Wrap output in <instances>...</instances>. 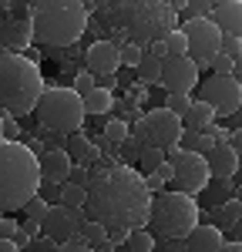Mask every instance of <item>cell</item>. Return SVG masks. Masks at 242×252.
I'll return each instance as SVG.
<instances>
[{"instance_id":"obj_4","label":"cell","mask_w":242,"mask_h":252,"mask_svg":"<svg viewBox=\"0 0 242 252\" xmlns=\"http://www.w3.org/2000/svg\"><path fill=\"white\" fill-rule=\"evenodd\" d=\"M88 14H91V3H81V0H40V3H34V34H37L34 44L47 47V51L71 47L84 34Z\"/></svg>"},{"instance_id":"obj_20","label":"cell","mask_w":242,"mask_h":252,"mask_svg":"<svg viewBox=\"0 0 242 252\" xmlns=\"http://www.w3.org/2000/svg\"><path fill=\"white\" fill-rule=\"evenodd\" d=\"M212 125H215V108H212V104H205V101H195V104H192V111H188V118H185V128L205 135Z\"/></svg>"},{"instance_id":"obj_5","label":"cell","mask_w":242,"mask_h":252,"mask_svg":"<svg viewBox=\"0 0 242 252\" xmlns=\"http://www.w3.org/2000/svg\"><path fill=\"white\" fill-rule=\"evenodd\" d=\"M47 84L40 78V67L27 54H3L0 58V104L10 115H30L37 111Z\"/></svg>"},{"instance_id":"obj_40","label":"cell","mask_w":242,"mask_h":252,"mask_svg":"<svg viewBox=\"0 0 242 252\" xmlns=\"http://www.w3.org/2000/svg\"><path fill=\"white\" fill-rule=\"evenodd\" d=\"M58 239H51V235H37V239H34V242H30V249L27 252H58Z\"/></svg>"},{"instance_id":"obj_38","label":"cell","mask_w":242,"mask_h":252,"mask_svg":"<svg viewBox=\"0 0 242 252\" xmlns=\"http://www.w3.org/2000/svg\"><path fill=\"white\" fill-rule=\"evenodd\" d=\"M121 155L128 158V161H141V155H145V145H141V141H135V138H128V141L121 145Z\"/></svg>"},{"instance_id":"obj_45","label":"cell","mask_w":242,"mask_h":252,"mask_svg":"<svg viewBox=\"0 0 242 252\" xmlns=\"http://www.w3.org/2000/svg\"><path fill=\"white\" fill-rule=\"evenodd\" d=\"M128 239H131V232L128 229H108V242L118 249V246H128Z\"/></svg>"},{"instance_id":"obj_18","label":"cell","mask_w":242,"mask_h":252,"mask_svg":"<svg viewBox=\"0 0 242 252\" xmlns=\"http://www.w3.org/2000/svg\"><path fill=\"white\" fill-rule=\"evenodd\" d=\"M239 155H236V148L232 145H215V152L209 155V168L215 178H236L239 175Z\"/></svg>"},{"instance_id":"obj_53","label":"cell","mask_w":242,"mask_h":252,"mask_svg":"<svg viewBox=\"0 0 242 252\" xmlns=\"http://www.w3.org/2000/svg\"><path fill=\"white\" fill-rule=\"evenodd\" d=\"M14 242H17L20 249L27 252V249H30V242H34V239H30V235H27V232H24V229H20V232H17V235H14Z\"/></svg>"},{"instance_id":"obj_22","label":"cell","mask_w":242,"mask_h":252,"mask_svg":"<svg viewBox=\"0 0 242 252\" xmlns=\"http://www.w3.org/2000/svg\"><path fill=\"white\" fill-rule=\"evenodd\" d=\"M84 108H88V115H108L115 108V97H111V91L98 88V91H91V94L84 97Z\"/></svg>"},{"instance_id":"obj_46","label":"cell","mask_w":242,"mask_h":252,"mask_svg":"<svg viewBox=\"0 0 242 252\" xmlns=\"http://www.w3.org/2000/svg\"><path fill=\"white\" fill-rule=\"evenodd\" d=\"M199 131H188V128H185V135H182V141H179V145H182V148H185V152H195V148H199Z\"/></svg>"},{"instance_id":"obj_51","label":"cell","mask_w":242,"mask_h":252,"mask_svg":"<svg viewBox=\"0 0 242 252\" xmlns=\"http://www.w3.org/2000/svg\"><path fill=\"white\" fill-rule=\"evenodd\" d=\"M27 148H30V152H34V155H47V152H51V148H44V141H37V138H27Z\"/></svg>"},{"instance_id":"obj_49","label":"cell","mask_w":242,"mask_h":252,"mask_svg":"<svg viewBox=\"0 0 242 252\" xmlns=\"http://www.w3.org/2000/svg\"><path fill=\"white\" fill-rule=\"evenodd\" d=\"M155 175H161V178H165V182L172 185V182H175V165H172V161H165V165H161Z\"/></svg>"},{"instance_id":"obj_6","label":"cell","mask_w":242,"mask_h":252,"mask_svg":"<svg viewBox=\"0 0 242 252\" xmlns=\"http://www.w3.org/2000/svg\"><path fill=\"white\" fill-rule=\"evenodd\" d=\"M195 225H199V202L188 192L172 189V192L151 195L148 229L158 235L161 242H168V239H188Z\"/></svg>"},{"instance_id":"obj_15","label":"cell","mask_w":242,"mask_h":252,"mask_svg":"<svg viewBox=\"0 0 242 252\" xmlns=\"http://www.w3.org/2000/svg\"><path fill=\"white\" fill-rule=\"evenodd\" d=\"M209 20L219 27L222 34H236V37H242V0H219V3L212 7Z\"/></svg>"},{"instance_id":"obj_14","label":"cell","mask_w":242,"mask_h":252,"mask_svg":"<svg viewBox=\"0 0 242 252\" xmlns=\"http://www.w3.org/2000/svg\"><path fill=\"white\" fill-rule=\"evenodd\" d=\"M34 20H7L3 24V31H0V40H3V47L10 51V54H27L30 51V44H34Z\"/></svg>"},{"instance_id":"obj_41","label":"cell","mask_w":242,"mask_h":252,"mask_svg":"<svg viewBox=\"0 0 242 252\" xmlns=\"http://www.w3.org/2000/svg\"><path fill=\"white\" fill-rule=\"evenodd\" d=\"M67 182H74V185H81V189H88V185H91V168H84V165H74Z\"/></svg>"},{"instance_id":"obj_37","label":"cell","mask_w":242,"mask_h":252,"mask_svg":"<svg viewBox=\"0 0 242 252\" xmlns=\"http://www.w3.org/2000/svg\"><path fill=\"white\" fill-rule=\"evenodd\" d=\"M3 141H20L17 115H10V111H3Z\"/></svg>"},{"instance_id":"obj_57","label":"cell","mask_w":242,"mask_h":252,"mask_svg":"<svg viewBox=\"0 0 242 252\" xmlns=\"http://www.w3.org/2000/svg\"><path fill=\"white\" fill-rule=\"evenodd\" d=\"M232 78L242 84V58H236V67H232Z\"/></svg>"},{"instance_id":"obj_54","label":"cell","mask_w":242,"mask_h":252,"mask_svg":"<svg viewBox=\"0 0 242 252\" xmlns=\"http://www.w3.org/2000/svg\"><path fill=\"white\" fill-rule=\"evenodd\" d=\"M182 155H185V148H182V145H172V148H165V158H168V161H179Z\"/></svg>"},{"instance_id":"obj_1","label":"cell","mask_w":242,"mask_h":252,"mask_svg":"<svg viewBox=\"0 0 242 252\" xmlns=\"http://www.w3.org/2000/svg\"><path fill=\"white\" fill-rule=\"evenodd\" d=\"M151 212V192L145 185V172H135L131 165L121 168H91L88 185V215L108 225V229H128L138 232L148 225Z\"/></svg>"},{"instance_id":"obj_34","label":"cell","mask_w":242,"mask_h":252,"mask_svg":"<svg viewBox=\"0 0 242 252\" xmlns=\"http://www.w3.org/2000/svg\"><path fill=\"white\" fill-rule=\"evenodd\" d=\"M141 58H145V47H138V44H128V47H121V64H128V67H135V71H138Z\"/></svg>"},{"instance_id":"obj_47","label":"cell","mask_w":242,"mask_h":252,"mask_svg":"<svg viewBox=\"0 0 242 252\" xmlns=\"http://www.w3.org/2000/svg\"><path fill=\"white\" fill-rule=\"evenodd\" d=\"M145 51H148V54H155L158 61H165V58H168V47H165V40H155V44H148Z\"/></svg>"},{"instance_id":"obj_39","label":"cell","mask_w":242,"mask_h":252,"mask_svg":"<svg viewBox=\"0 0 242 252\" xmlns=\"http://www.w3.org/2000/svg\"><path fill=\"white\" fill-rule=\"evenodd\" d=\"M58 252H98L91 242H84V235H78V239H71V242H60Z\"/></svg>"},{"instance_id":"obj_16","label":"cell","mask_w":242,"mask_h":252,"mask_svg":"<svg viewBox=\"0 0 242 252\" xmlns=\"http://www.w3.org/2000/svg\"><path fill=\"white\" fill-rule=\"evenodd\" d=\"M71 168H74V158H71L67 148H51L47 155H40V172H44L47 182L64 185V182L71 178Z\"/></svg>"},{"instance_id":"obj_33","label":"cell","mask_w":242,"mask_h":252,"mask_svg":"<svg viewBox=\"0 0 242 252\" xmlns=\"http://www.w3.org/2000/svg\"><path fill=\"white\" fill-rule=\"evenodd\" d=\"M24 212H27V219H37V222H44V215L51 212V202H47V198H30V202H27V209H24Z\"/></svg>"},{"instance_id":"obj_8","label":"cell","mask_w":242,"mask_h":252,"mask_svg":"<svg viewBox=\"0 0 242 252\" xmlns=\"http://www.w3.org/2000/svg\"><path fill=\"white\" fill-rule=\"evenodd\" d=\"M185 37H188V58L202 67H209V61L222 54V31L212 24V20H185Z\"/></svg>"},{"instance_id":"obj_25","label":"cell","mask_w":242,"mask_h":252,"mask_svg":"<svg viewBox=\"0 0 242 252\" xmlns=\"http://www.w3.org/2000/svg\"><path fill=\"white\" fill-rule=\"evenodd\" d=\"M104 138H108L111 145H124V141L131 138V125H128L124 118H111V121L104 125Z\"/></svg>"},{"instance_id":"obj_29","label":"cell","mask_w":242,"mask_h":252,"mask_svg":"<svg viewBox=\"0 0 242 252\" xmlns=\"http://www.w3.org/2000/svg\"><path fill=\"white\" fill-rule=\"evenodd\" d=\"M168 158H165V148H145V155H141V172L145 175H151V172H158L161 165H165Z\"/></svg>"},{"instance_id":"obj_11","label":"cell","mask_w":242,"mask_h":252,"mask_svg":"<svg viewBox=\"0 0 242 252\" xmlns=\"http://www.w3.org/2000/svg\"><path fill=\"white\" fill-rule=\"evenodd\" d=\"M145 128H148V148H172L185 135V121L179 115H172L165 104L145 115Z\"/></svg>"},{"instance_id":"obj_60","label":"cell","mask_w":242,"mask_h":252,"mask_svg":"<svg viewBox=\"0 0 242 252\" xmlns=\"http://www.w3.org/2000/svg\"><path fill=\"white\" fill-rule=\"evenodd\" d=\"M236 121H239V128H242V108H239V111H236Z\"/></svg>"},{"instance_id":"obj_10","label":"cell","mask_w":242,"mask_h":252,"mask_svg":"<svg viewBox=\"0 0 242 252\" xmlns=\"http://www.w3.org/2000/svg\"><path fill=\"white\" fill-rule=\"evenodd\" d=\"M175 165V189L179 192H188V195H199L202 189H209V182H212V168H209V158L199 155V152H185L179 161H172Z\"/></svg>"},{"instance_id":"obj_48","label":"cell","mask_w":242,"mask_h":252,"mask_svg":"<svg viewBox=\"0 0 242 252\" xmlns=\"http://www.w3.org/2000/svg\"><path fill=\"white\" fill-rule=\"evenodd\" d=\"M165 249H168V252H192V249H188V239H168Z\"/></svg>"},{"instance_id":"obj_3","label":"cell","mask_w":242,"mask_h":252,"mask_svg":"<svg viewBox=\"0 0 242 252\" xmlns=\"http://www.w3.org/2000/svg\"><path fill=\"white\" fill-rule=\"evenodd\" d=\"M40 158L20 145V141H3L0 145V209L10 215L27 209L30 198L40 195Z\"/></svg>"},{"instance_id":"obj_44","label":"cell","mask_w":242,"mask_h":252,"mask_svg":"<svg viewBox=\"0 0 242 252\" xmlns=\"http://www.w3.org/2000/svg\"><path fill=\"white\" fill-rule=\"evenodd\" d=\"M145 185H148V192H151V195H161L168 182H165L161 175H155V172H151V175H145Z\"/></svg>"},{"instance_id":"obj_52","label":"cell","mask_w":242,"mask_h":252,"mask_svg":"<svg viewBox=\"0 0 242 252\" xmlns=\"http://www.w3.org/2000/svg\"><path fill=\"white\" fill-rule=\"evenodd\" d=\"M232 148H236V155L242 161V128H232Z\"/></svg>"},{"instance_id":"obj_55","label":"cell","mask_w":242,"mask_h":252,"mask_svg":"<svg viewBox=\"0 0 242 252\" xmlns=\"http://www.w3.org/2000/svg\"><path fill=\"white\" fill-rule=\"evenodd\" d=\"M0 252H24L14 239H0Z\"/></svg>"},{"instance_id":"obj_24","label":"cell","mask_w":242,"mask_h":252,"mask_svg":"<svg viewBox=\"0 0 242 252\" xmlns=\"http://www.w3.org/2000/svg\"><path fill=\"white\" fill-rule=\"evenodd\" d=\"M60 205H67V209H88V189H81L74 182H64V189H60Z\"/></svg>"},{"instance_id":"obj_50","label":"cell","mask_w":242,"mask_h":252,"mask_svg":"<svg viewBox=\"0 0 242 252\" xmlns=\"http://www.w3.org/2000/svg\"><path fill=\"white\" fill-rule=\"evenodd\" d=\"M98 88H104V91L118 88V74H101V78H98Z\"/></svg>"},{"instance_id":"obj_31","label":"cell","mask_w":242,"mask_h":252,"mask_svg":"<svg viewBox=\"0 0 242 252\" xmlns=\"http://www.w3.org/2000/svg\"><path fill=\"white\" fill-rule=\"evenodd\" d=\"M192 104H195V101H192V94H168V101H165V108H168L172 115H179L182 121L188 118V111H192Z\"/></svg>"},{"instance_id":"obj_42","label":"cell","mask_w":242,"mask_h":252,"mask_svg":"<svg viewBox=\"0 0 242 252\" xmlns=\"http://www.w3.org/2000/svg\"><path fill=\"white\" fill-rule=\"evenodd\" d=\"M60 189H64V185L44 178V182H40V198H47V202H51V198H60ZM51 205H54V202H51Z\"/></svg>"},{"instance_id":"obj_61","label":"cell","mask_w":242,"mask_h":252,"mask_svg":"<svg viewBox=\"0 0 242 252\" xmlns=\"http://www.w3.org/2000/svg\"><path fill=\"white\" fill-rule=\"evenodd\" d=\"M236 198H239V202H242V185H239V189H236Z\"/></svg>"},{"instance_id":"obj_32","label":"cell","mask_w":242,"mask_h":252,"mask_svg":"<svg viewBox=\"0 0 242 252\" xmlns=\"http://www.w3.org/2000/svg\"><path fill=\"white\" fill-rule=\"evenodd\" d=\"M165 47H168V54L185 58V54H188V37H185V31H172V34L165 37Z\"/></svg>"},{"instance_id":"obj_30","label":"cell","mask_w":242,"mask_h":252,"mask_svg":"<svg viewBox=\"0 0 242 252\" xmlns=\"http://www.w3.org/2000/svg\"><path fill=\"white\" fill-rule=\"evenodd\" d=\"M81 235H84V242H91L94 249L108 246V225H101V222H94V219L84 225V232H81Z\"/></svg>"},{"instance_id":"obj_35","label":"cell","mask_w":242,"mask_h":252,"mask_svg":"<svg viewBox=\"0 0 242 252\" xmlns=\"http://www.w3.org/2000/svg\"><path fill=\"white\" fill-rule=\"evenodd\" d=\"M209 67H212L215 74H225V78H232V67H236V61L229 58V54H215V58L209 61Z\"/></svg>"},{"instance_id":"obj_58","label":"cell","mask_w":242,"mask_h":252,"mask_svg":"<svg viewBox=\"0 0 242 252\" xmlns=\"http://www.w3.org/2000/svg\"><path fill=\"white\" fill-rule=\"evenodd\" d=\"M229 232H232V239H236V242H242V222H239V225H232Z\"/></svg>"},{"instance_id":"obj_26","label":"cell","mask_w":242,"mask_h":252,"mask_svg":"<svg viewBox=\"0 0 242 252\" xmlns=\"http://www.w3.org/2000/svg\"><path fill=\"white\" fill-rule=\"evenodd\" d=\"M209 192H212V205H225L229 198H236V185L232 178H215L209 182Z\"/></svg>"},{"instance_id":"obj_7","label":"cell","mask_w":242,"mask_h":252,"mask_svg":"<svg viewBox=\"0 0 242 252\" xmlns=\"http://www.w3.org/2000/svg\"><path fill=\"white\" fill-rule=\"evenodd\" d=\"M37 118L54 135H78L84 118H88V108H84V97L74 88L47 84V91H44V97L37 104Z\"/></svg>"},{"instance_id":"obj_36","label":"cell","mask_w":242,"mask_h":252,"mask_svg":"<svg viewBox=\"0 0 242 252\" xmlns=\"http://www.w3.org/2000/svg\"><path fill=\"white\" fill-rule=\"evenodd\" d=\"M222 54H229L232 61L242 58V37H236V34H222Z\"/></svg>"},{"instance_id":"obj_9","label":"cell","mask_w":242,"mask_h":252,"mask_svg":"<svg viewBox=\"0 0 242 252\" xmlns=\"http://www.w3.org/2000/svg\"><path fill=\"white\" fill-rule=\"evenodd\" d=\"M199 101L212 104L219 118H229L242 108V84L236 78H225V74H212L199 88Z\"/></svg>"},{"instance_id":"obj_13","label":"cell","mask_w":242,"mask_h":252,"mask_svg":"<svg viewBox=\"0 0 242 252\" xmlns=\"http://www.w3.org/2000/svg\"><path fill=\"white\" fill-rule=\"evenodd\" d=\"M84 61H88V71H91L94 78H101V74H118L121 47H118V44H111V40H94V44L88 47Z\"/></svg>"},{"instance_id":"obj_43","label":"cell","mask_w":242,"mask_h":252,"mask_svg":"<svg viewBox=\"0 0 242 252\" xmlns=\"http://www.w3.org/2000/svg\"><path fill=\"white\" fill-rule=\"evenodd\" d=\"M17 232H20V225L10 219V215H3V219H0V239H14Z\"/></svg>"},{"instance_id":"obj_62","label":"cell","mask_w":242,"mask_h":252,"mask_svg":"<svg viewBox=\"0 0 242 252\" xmlns=\"http://www.w3.org/2000/svg\"><path fill=\"white\" fill-rule=\"evenodd\" d=\"M239 178H242V165H239Z\"/></svg>"},{"instance_id":"obj_27","label":"cell","mask_w":242,"mask_h":252,"mask_svg":"<svg viewBox=\"0 0 242 252\" xmlns=\"http://www.w3.org/2000/svg\"><path fill=\"white\" fill-rule=\"evenodd\" d=\"M155 242H158V235L151 232V229H138L128 239V249L131 252H155Z\"/></svg>"},{"instance_id":"obj_12","label":"cell","mask_w":242,"mask_h":252,"mask_svg":"<svg viewBox=\"0 0 242 252\" xmlns=\"http://www.w3.org/2000/svg\"><path fill=\"white\" fill-rule=\"evenodd\" d=\"M195 84H199V64L188 54L185 58L168 54V58L161 61V88L168 94H188Z\"/></svg>"},{"instance_id":"obj_23","label":"cell","mask_w":242,"mask_h":252,"mask_svg":"<svg viewBox=\"0 0 242 252\" xmlns=\"http://www.w3.org/2000/svg\"><path fill=\"white\" fill-rule=\"evenodd\" d=\"M135 74H138L141 84H158V81H161V61L155 58V54H148V51H145V58H141V64H138V71H135Z\"/></svg>"},{"instance_id":"obj_2","label":"cell","mask_w":242,"mask_h":252,"mask_svg":"<svg viewBox=\"0 0 242 252\" xmlns=\"http://www.w3.org/2000/svg\"><path fill=\"white\" fill-rule=\"evenodd\" d=\"M101 17H108L118 27V37L111 44H155L165 40L172 31H179V10L165 0H121V3H101Z\"/></svg>"},{"instance_id":"obj_56","label":"cell","mask_w":242,"mask_h":252,"mask_svg":"<svg viewBox=\"0 0 242 252\" xmlns=\"http://www.w3.org/2000/svg\"><path fill=\"white\" fill-rule=\"evenodd\" d=\"M222 252H242V242H236V239H229V242L222 246Z\"/></svg>"},{"instance_id":"obj_28","label":"cell","mask_w":242,"mask_h":252,"mask_svg":"<svg viewBox=\"0 0 242 252\" xmlns=\"http://www.w3.org/2000/svg\"><path fill=\"white\" fill-rule=\"evenodd\" d=\"M71 88H74L81 97H88L91 91H98V78H94V74H91L88 67H81L78 74H74V81H71Z\"/></svg>"},{"instance_id":"obj_21","label":"cell","mask_w":242,"mask_h":252,"mask_svg":"<svg viewBox=\"0 0 242 252\" xmlns=\"http://www.w3.org/2000/svg\"><path fill=\"white\" fill-rule=\"evenodd\" d=\"M212 222L219 229H232L242 222V202L239 198H229L225 205H212Z\"/></svg>"},{"instance_id":"obj_17","label":"cell","mask_w":242,"mask_h":252,"mask_svg":"<svg viewBox=\"0 0 242 252\" xmlns=\"http://www.w3.org/2000/svg\"><path fill=\"white\" fill-rule=\"evenodd\" d=\"M67 152H71V158H74V165H84V168H94V165L101 161V155H104L84 131H78V135L67 138Z\"/></svg>"},{"instance_id":"obj_19","label":"cell","mask_w":242,"mask_h":252,"mask_svg":"<svg viewBox=\"0 0 242 252\" xmlns=\"http://www.w3.org/2000/svg\"><path fill=\"white\" fill-rule=\"evenodd\" d=\"M225 246V235L219 225H195L188 235V249L192 252H222Z\"/></svg>"},{"instance_id":"obj_59","label":"cell","mask_w":242,"mask_h":252,"mask_svg":"<svg viewBox=\"0 0 242 252\" xmlns=\"http://www.w3.org/2000/svg\"><path fill=\"white\" fill-rule=\"evenodd\" d=\"M98 252H118V249H115V246H111V242H108V246H101Z\"/></svg>"}]
</instances>
